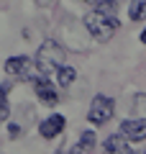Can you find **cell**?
<instances>
[{
  "label": "cell",
  "instance_id": "cell-15",
  "mask_svg": "<svg viewBox=\"0 0 146 154\" xmlns=\"http://www.w3.org/2000/svg\"><path fill=\"white\" fill-rule=\"evenodd\" d=\"M38 5H51V0H36Z\"/></svg>",
  "mask_w": 146,
  "mask_h": 154
},
{
  "label": "cell",
  "instance_id": "cell-11",
  "mask_svg": "<svg viewBox=\"0 0 146 154\" xmlns=\"http://www.w3.org/2000/svg\"><path fill=\"white\" fill-rule=\"evenodd\" d=\"M8 85H3L0 88V123H5L8 121Z\"/></svg>",
  "mask_w": 146,
  "mask_h": 154
},
{
  "label": "cell",
  "instance_id": "cell-2",
  "mask_svg": "<svg viewBox=\"0 0 146 154\" xmlns=\"http://www.w3.org/2000/svg\"><path fill=\"white\" fill-rule=\"evenodd\" d=\"M85 26L87 31L92 33V38H97V41H110L113 38V33L118 31V18L115 16H108V13H100V11H92L85 16Z\"/></svg>",
  "mask_w": 146,
  "mask_h": 154
},
{
  "label": "cell",
  "instance_id": "cell-5",
  "mask_svg": "<svg viewBox=\"0 0 146 154\" xmlns=\"http://www.w3.org/2000/svg\"><path fill=\"white\" fill-rule=\"evenodd\" d=\"M33 90H36V95L41 98L44 105H56L59 103V93H56V88L49 82L46 77H38L36 82H33Z\"/></svg>",
  "mask_w": 146,
  "mask_h": 154
},
{
  "label": "cell",
  "instance_id": "cell-18",
  "mask_svg": "<svg viewBox=\"0 0 146 154\" xmlns=\"http://www.w3.org/2000/svg\"><path fill=\"white\" fill-rule=\"evenodd\" d=\"M144 154H146V152H144Z\"/></svg>",
  "mask_w": 146,
  "mask_h": 154
},
{
  "label": "cell",
  "instance_id": "cell-1",
  "mask_svg": "<svg viewBox=\"0 0 146 154\" xmlns=\"http://www.w3.org/2000/svg\"><path fill=\"white\" fill-rule=\"evenodd\" d=\"M64 64V49H62L59 44H56L54 38H49V41H44L41 46H38L36 51V69L41 77H56V72L62 69Z\"/></svg>",
  "mask_w": 146,
  "mask_h": 154
},
{
  "label": "cell",
  "instance_id": "cell-4",
  "mask_svg": "<svg viewBox=\"0 0 146 154\" xmlns=\"http://www.w3.org/2000/svg\"><path fill=\"white\" fill-rule=\"evenodd\" d=\"M120 134H123L128 141H144L146 139V121H141V118H128V121L120 123Z\"/></svg>",
  "mask_w": 146,
  "mask_h": 154
},
{
  "label": "cell",
  "instance_id": "cell-6",
  "mask_svg": "<svg viewBox=\"0 0 146 154\" xmlns=\"http://www.w3.org/2000/svg\"><path fill=\"white\" fill-rule=\"evenodd\" d=\"M103 152L105 154H136V149L128 144V139L123 134H115V136H108L103 144Z\"/></svg>",
  "mask_w": 146,
  "mask_h": 154
},
{
  "label": "cell",
  "instance_id": "cell-7",
  "mask_svg": "<svg viewBox=\"0 0 146 154\" xmlns=\"http://www.w3.org/2000/svg\"><path fill=\"white\" fill-rule=\"evenodd\" d=\"M64 116H49L46 121H41V126H38V134H41L44 139H54L59 136L62 131H64Z\"/></svg>",
  "mask_w": 146,
  "mask_h": 154
},
{
  "label": "cell",
  "instance_id": "cell-3",
  "mask_svg": "<svg viewBox=\"0 0 146 154\" xmlns=\"http://www.w3.org/2000/svg\"><path fill=\"white\" fill-rule=\"evenodd\" d=\"M113 113H115L113 98H108V95H95L92 103H90V110H87V118L95 126H103V123H108L113 118Z\"/></svg>",
  "mask_w": 146,
  "mask_h": 154
},
{
  "label": "cell",
  "instance_id": "cell-14",
  "mask_svg": "<svg viewBox=\"0 0 146 154\" xmlns=\"http://www.w3.org/2000/svg\"><path fill=\"white\" fill-rule=\"evenodd\" d=\"M97 11L108 13V16H115V13H118V3H115V0H100V3H97Z\"/></svg>",
  "mask_w": 146,
  "mask_h": 154
},
{
  "label": "cell",
  "instance_id": "cell-17",
  "mask_svg": "<svg viewBox=\"0 0 146 154\" xmlns=\"http://www.w3.org/2000/svg\"><path fill=\"white\" fill-rule=\"evenodd\" d=\"M85 3H90V5H97V3H100V0H85Z\"/></svg>",
  "mask_w": 146,
  "mask_h": 154
},
{
  "label": "cell",
  "instance_id": "cell-10",
  "mask_svg": "<svg viewBox=\"0 0 146 154\" xmlns=\"http://www.w3.org/2000/svg\"><path fill=\"white\" fill-rule=\"evenodd\" d=\"M75 77H77V72L72 69V67H62L59 72H56V85H62V88H69L72 82H75Z\"/></svg>",
  "mask_w": 146,
  "mask_h": 154
},
{
  "label": "cell",
  "instance_id": "cell-12",
  "mask_svg": "<svg viewBox=\"0 0 146 154\" xmlns=\"http://www.w3.org/2000/svg\"><path fill=\"white\" fill-rule=\"evenodd\" d=\"M133 113H136V118L146 121V95H136L133 98Z\"/></svg>",
  "mask_w": 146,
  "mask_h": 154
},
{
  "label": "cell",
  "instance_id": "cell-8",
  "mask_svg": "<svg viewBox=\"0 0 146 154\" xmlns=\"http://www.w3.org/2000/svg\"><path fill=\"white\" fill-rule=\"evenodd\" d=\"M28 64H31V59L28 57H11V59L5 62V72L8 75H26L28 72Z\"/></svg>",
  "mask_w": 146,
  "mask_h": 154
},
{
  "label": "cell",
  "instance_id": "cell-9",
  "mask_svg": "<svg viewBox=\"0 0 146 154\" xmlns=\"http://www.w3.org/2000/svg\"><path fill=\"white\" fill-rule=\"evenodd\" d=\"M128 18L131 21H146V0H131Z\"/></svg>",
  "mask_w": 146,
  "mask_h": 154
},
{
  "label": "cell",
  "instance_id": "cell-13",
  "mask_svg": "<svg viewBox=\"0 0 146 154\" xmlns=\"http://www.w3.org/2000/svg\"><path fill=\"white\" fill-rule=\"evenodd\" d=\"M92 146H95V134H92V131H82V136H80V149H77V152H90Z\"/></svg>",
  "mask_w": 146,
  "mask_h": 154
},
{
  "label": "cell",
  "instance_id": "cell-16",
  "mask_svg": "<svg viewBox=\"0 0 146 154\" xmlns=\"http://www.w3.org/2000/svg\"><path fill=\"white\" fill-rule=\"evenodd\" d=\"M141 41H144V44H146V28H144V31H141Z\"/></svg>",
  "mask_w": 146,
  "mask_h": 154
}]
</instances>
